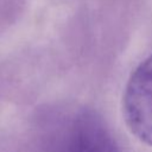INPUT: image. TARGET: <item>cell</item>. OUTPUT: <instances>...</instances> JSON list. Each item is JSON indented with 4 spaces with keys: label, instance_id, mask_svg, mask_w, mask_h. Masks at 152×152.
Segmentation results:
<instances>
[{
    "label": "cell",
    "instance_id": "1",
    "mask_svg": "<svg viewBox=\"0 0 152 152\" xmlns=\"http://www.w3.org/2000/svg\"><path fill=\"white\" fill-rule=\"evenodd\" d=\"M46 152H119L104 120L93 109L74 107L52 126Z\"/></svg>",
    "mask_w": 152,
    "mask_h": 152
},
{
    "label": "cell",
    "instance_id": "2",
    "mask_svg": "<svg viewBox=\"0 0 152 152\" xmlns=\"http://www.w3.org/2000/svg\"><path fill=\"white\" fill-rule=\"evenodd\" d=\"M122 110L129 131L152 146V55L132 72L125 88Z\"/></svg>",
    "mask_w": 152,
    "mask_h": 152
}]
</instances>
